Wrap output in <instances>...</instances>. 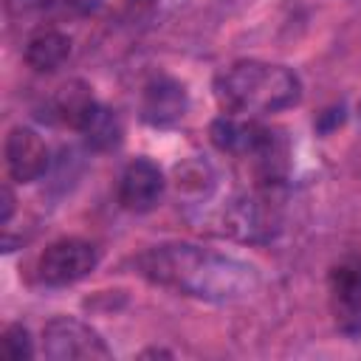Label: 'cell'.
Instances as JSON below:
<instances>
[{"label": "cell", "instance_id": "obj_11", "mask_svg": "<svg viewBox=\"0 0 361 361\" xmlns=\"http://www.w3.org/2000/svg\"><path fill=\"white\" fill-rule=\"evenodd\" d=\"M23 56L34 71L51 73L71 56V37L62 34V31H54V28L39 31L25 42V54Z\"/></svg>", "mask_w": 361, "mask_h": 361}, {"label": "cell", "instance_id": "obj_1", "mask_svg": "<svg viewBox=\"0 0 361 361\" xmlns=\"http://www.w3.org/2000/svg\"><path fill=\"white\" fill-rule=\"evenodd\" d=\"M144 279L203 302H240L259 288L254 265L192 243H161L135 257Z\"/></svg>", "mask_w": 361, "mask_h": 361}, {"label": "cell", "instance_id": "obj_12", "mask_svg": "<svg viewBox=\"0 0 361 361\" xmlns=\"http://www.w3.org/2000/svg\"><path fill=\"white\" fill-rule=\"evenodd\" d=\"M96 104H99V102L93 99V93H90L87 85L71 82V85H65V87L51 99V113H54V118H59L62 124L82 130V124H85L87 116L96 110Z\"/></svg>", "mask_w": 361, "mask_h": 361}, {"label": "cell", "instance_id": "obj_6", "mask_svg": "<svg viewBox=\"0 0 361 361\" xmlns=\"http://www.w3.org/2000/svg\"><path fill=\"white\" fill-rule=\"evenodd\" d=\"M209 135L217 149L231 152V155H251L259 161H271L274 155V133L248 118L223 116L212 124Z\"/></svg>", "mask_w": 361, "mask_h": 361}, {"label": "cell", "instance_id": "obj_15", "mask_svg": "<svg viewBox=\"0 0 361 361\" xmlns=\"http://www.w3.org/2000/svg\"><path fill=\"white\" fill-rule=\"evenodd\" d=\"M11 212H14V195L8 186H3V214H0V223L6 226L11 220Z\"/></svg>", "mask_w": 361, "mask_h": 361}, {"label": "cell", "instance_id": "obj_16", "mask_svg": "<svg viewBox=\"0 0 361 361\" xmlns=\"http://www.w3.org/2000/svg\"><path fill=\"white\" fill-rule=\"evenodd\" d=\"M358 121H361V102H358Z\"/></svg>", "mask_w": 361, "mask_h": 361}, {"label": "cell", "instance_id": "obj_4", "mask_svg": "<svg viewBox=\"0 0 361 361\" xmlns=\"http://www.w3.org/2000/svg\"><path fill=\"white\" fill-rule=\"evenodd\" d=\"M99 265V251L93 243L87 240H56L51 243L39 259H37V276L42 285L51 288H62V285H73L79 279H85L90 271H96Z\"/></svg>", "mask_w": 361, "mask_h": 361}, {"label": "cell", "instance_id": "obj_9", "mask_svg": "<svg viewBox=\"0 0 361 361\" xmlns=\"http://www.w3.org/2000/svg\"><path fill=\"white\" fill-rule=\"evenodd\" d=\"M189 107L186 87L172 76H152L141 96V118L152 127L175 124Z\"/></svg>", "mask_w": 361, "mask_h": 361}, {"label": "cell", "instance_id": "obj_8", "mask_svg": "<svg viewBox=\"0 0 361 361\" xmlns=\"http://www.w3.org/2000/svg\"><path fill=\"white\" fill-rule=\"evenodd\" d=\"M6 166L20 183H31L48 169V147L31 127H11L6 135Z\"/></svg>", "mask_w": 361, "mask_h": 361}, {"label": "cell", "instance_id": "obj_5", "mask_svg": "<svg viewBox=\"0 0 361 361\" xmlns=\"http://www.w3.org/2000/svg\"><path fill=\"white\" fill-rule=\"evenodd\" d=\"M330 310L344 336H361V254H350L330 271Z\"/></svg>", "mask_w": 361, "mask_h": 361}, {"label": "cell", "instance_id": "obj_2", "mask_svg": "<svg viewBox=\"0 0 361 361\" xmlns=\"http://www.w3.org/2000/svg\"><path fill=\"white\" fill-rule=\"evenodd\" d=\"M214 99L228 116L276 113L302 99V82L285 65L243 59L217 73Z\"/></svg>", "mask_w": 361, "mask_h": 361}, {"label": "cell", "instance_id": "obj_13", "mask_svg": "<svg viewBox=\"0 0 361 361\" xmlns=\"http://www.w3.org/2000/svg\"><path fill=\"white\" fill-rule=\"evenodd\" d=\"M79 133L93 149H113L121 141V121L113 110H107L104 104H96V110L87 116Z\"/></svg>", "mask_w": 361, "mask_h": 361}, {"label": "cell", "instance_id": "obj_14", "mask_svg": "<svg viewBox=\"0 0 361 361\" xmlns=\"http://www.w3.org/2000/svg\"><path fill=\"white\" fill-rule=\"evenodd\" d=\"M0 350L6 358L11 361H28L34 355V347H31V336L23 324H8L3 330V338H0Z\"/></svg>", "mask_w": 361, "mask_h": 361}, {"label": "cell", "instance_id": "obj_10", "mask_svg": "<svg viewBox=\"0 0 361 361\" xmlns=\"http://www.w3.org/2000/svg\"><path fill=\"white\" fill-rule=\"evenodd\" d=\"M276 223H279L276 212H274V206H268V200L245 197L231 209L223 231H231L243 240H265L276 231Z\"/></svg>", "mask_w": 361, "mask_h": 361}, {"label": "cell", "instance_id": "obj_3", "mask_svg": "<svg viewBox=\"0 0 361 361\" xmlns=\"http://www.w3.org/2000/svg\"><path fill=\"white\" fill-rule=\"evenodd\" d=\"M42 353L54 361H96L110 358L104 338L85 322L56 316L42 327Z\"/></svg>", "mask_w": 361, "mask_h": 361}, {"label": "cell", "instance_id": "obj_7", "mask_svg": "<svg viewBox=\"0 0 361 361\" xmlns=\"http://www.w3.org/2000/svg\"><path fill=\"white\" fill-rule=\"evenodd\" d=\"M164 189H166V180H164V172L158 169V164H152L147 158H138L121 172L118 203L127 212L141 214V212H149L161 203Z\"/></svg>", "mask_w": 361, "mask_h": 361}]
</instances>
